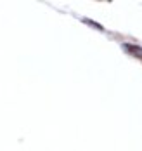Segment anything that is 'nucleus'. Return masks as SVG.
Returning a JSON list of instances; mask_svg holds the SVG:
<instances>
[{
	"instance_id": "1",
	"label": "nucleus",
	"mask_w": 142,
	"mask_h": 151,
	"mask_svg": "<svg viewBox=\"0 0 142 151\" xmlns=\"http://www.w3.org/2000/svg\"><path fill=\"white\" fill-rule=\"evenodd\" d=\"M125 49L130 52V54H133L135 58H139V59H142V47L139 45H132V44H125Z\"/></svg>"
}]
</instances>
